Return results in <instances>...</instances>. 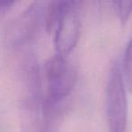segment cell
Instances as JSON below:
<instances>
[{"label": "cell", "instance_id": "30bf717a", "mask_svg": "<svg viewBox=\"0 0 132 132\" xmlns=\"http://www.w3.org/2000/svg\"><path fill=\"white\" fill-rule=\"evenodd\" d=\"M15 4L14 1H0V16L7 13Z\"/></svg>", "mask_w": 132, "mask_h": 132}, {"label": "cell", "instance_id": "6da1fadb", "mask_svg": "<svg viewBox=\"0 0 132 132\" xmlns=\"http://www.w3.org/2000/svg\"><path fill=\"white\" fill-rule=\"evenodd\" d=\"M106 112L110 132H126L128 99L124 77L118 63L110 67L106 87Z\"/></svg>", "mask_w": 132, "mask_h": 132}, {"label": "cell", "instance_id": "52a82bcc", "mask_svg": "<svg viewBox=\"0 0 132 132\" xmlns=\"http://www.w3.org/2000/svg\"><path fill=\"white\" fill-rule=\"evenodd\" d=\"M67 5L68 1H59L51 2L46 6V9H44V20L45 23V29L48 33L55 31Z\"/></svg>", "mask_w": 132, "mask_h": 132}, {"label": "cell", "instance_id": "3957f363", "mask_svg": "<svg viewBox=\"0 0 132 132\" xmlns=\"http://www.w3.org/2000/svg\"><path fill=\"white\" fill-rule=\"evenodd\" d=\"M43 5L33 2L9 24L5 39L10 48L22 47L35 36L44 12Z\"/></svg>", "mask_w": 132, "mask_h": 132}, {"label": "cell", "instance_id": "7a4b0ae2", "mask_svg": "<svg viewBox=\"0 0 132 132\" xmlns=\"http://www.w3.org/2000/svg\"><path fill=\"white\" fill-rule=\"evenodd\" d=\"M47 80V96L45 99L54 104H62L72 93L76 81L77 72L66 57L55 54L45 64Z\"/></svg>", "mask_w": 132, "mask_h": 132}, {"label": "cell", "instance_id": "9c48e42d", "mask_svg": "<svg viewBox=\"0 0 132 132\" xmlns=\"http://www.w3.org/2000/svg\"><path fill=\"white\" fill-rule=\"evenodd\" d=\"M113 7L119 15V20L122 24H125L128 20L132 13V1L122 0V1H113Z\"/></svg>", "mask_w": 132, "mask_h": 132}, {"label": "cell", "instance_id": "277c9868", "mask_svg": "<svg viewBox=\"0 0 132 132\" xmlns=\"http://www.w3.org/2000/svg\"><path fill=\"white\" fill-rule=\"evenodd\" d=\"M78 3L68 1L61 20L55 29L54 46L56 54L66 57L77 45L81 34V20L77 9Z\"/></svg>", "mask_w": 132, "mask_h": 132}, {"label": "cell", "instance_id": "8992f818", "mask_svg": "<svg viewBox=\"0 0 132 132\" xmlns=\"http://www.w3.org/2000/svg\"><path fill=\"white\" fill-rule=\"evenodd\" d=\"M43 122L41 132H57L62 116V103L54 104L46 99L43 102Z\"/></svg>", "mask_w": 132, "mask_h": 132}, {"label": "cell", "instance_id": "ba28073f", "mask_svg": "<svg viewBox=\"0 0 132 132\" xmlns=\"http://www.w3.org/2000/svg\"><path fill=\"white\" fill-rule=\"evenodd\" d=\"M124 79L128 90L132 93V39L127 45L125 50L124 61Z\"/></svg>", "mask_w": 132, "mask_h": 132}, {"label": "cell", "instance_id": "5b68a950", "mask_svg": "<svg viewBox=\"0 0 132 132\" xmlns=\"http://www.w3.org/2000/svg\"><path fill=\"white\" fill-rule=\"evenodd\" d=\"M24 96L22 102L32 104H43L42 81L38 61L34 53H27L21 64Z\"/></svg>", "mask_w": 132, "mask_h": 132}]
</instances>
